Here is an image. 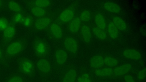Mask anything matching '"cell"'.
<instances>
[{
    "label": "cell",
    "instance_id": "1",
    "mask_svg": "<svg viewBox=\"0 0 146 82\" xmlns=\"http://www.w3.org/2000/svg\"><path fill=\"white\" fill-rule=\"evenodd\" d=\"M18 67L21 73L28 77H33L35 73L34 63L30 60L26 58H22L20 60Z\"/></svg>",
    "mask_w": 146,
    "mask_h": 82
},
{
    "label": "cell",
    "instance_id": "2",
    "mask_svg": "<svg viewBox=\"0 0 146 82\" xmlns=\"http://www.w3.org/2000/svg\"><path fill=\"white\" fill-rule=\"evenodd\" d=\"M33 48L35 54L39 57H44L48 55L50 50L48 44L44 40L37 38L34 41Z\"/></svg>",
    "mask_w": 146,
    "mask_h": 82
},
{
    "label": "cell",
    "instance_id": "3",
    "mask_svg": "<svg viewBox=\"0 0 146 82\" xmlns=\"http://www.w3.org/2000/svg\"><path fill=\"white\" fill-rule=\"evenodd\" d=\"M24 48L23 44L20 42L16 41L10 44L7 48L6 52L10 56H13L20 53Z\"/></svg>",
    "mask_w": 146,
    "mask_h": 82
},
{
    "label": "cell",
    "instance_id": "4",
    "mask_svg": "<svg viewBox=\"0 0 146 82\" xmlns=\"http://www.w3.org/2000/svg\"><path fill=\"white\" fill-rule=\"evenodd\" d=\"M65 49L69 52L74 54L77 51L78 45L76 40L73 37H68L66 38L64 42Z\"/></svg>",
    "mask_w": 146,
    "mask_h": 82
},
{
    "label": "cell",
    "instance_id": "5",
    "mask_svg": "<svg viewBox=\"0 0 146 82\" xmlns=\"http://www.w3.org/2000/svg\"><path fill=\"white\" fill-rule=\"evenodd\" d=\"M36 67L38 71L43 75L48 74L51 70L50 63L47 60L44 58L40 59L37 61Z\"/></svg>",
    "mask_w": 146,
    "mask_h": 82
},
{
    "label": "cell",
    "instance_id": "6",
    "mask_svg": "<svg viewBox=\"0 0 146 82\" xmlns=\"http://www.w3.org/2000/svg\"><path fill=\"white\" fill-rule=\"evenodd\" d=\"M132 67L130 64H123L115 67L113 69V74L116 76H121L128 72L131 69Z\"/></svg>",
    "mask_w": 146,
    "mask_h": 82
},
{
    "label": "cell",
    "instance_id": "7",
    "mask_svg": "<svg viewBox=\"0 0 146 82\" xmlns=\"http://www.w3.org/2000/svg\"><path fill=\"white\" fill-rule=\"evenodd\" d=\"M55 59L56 63L59 65H62L66 62L68 55L66 52L62 49L57 50L55 54Z\"/></svg>",
    "mask_w": 146,
    "mask_h": 82
},
{
    "label": "cell",
    "instance_id": "8",
    "mask_svg": "<svg viewBox=\"0 0 146 82\" xmlns=\"http://www.w3.org/2000/svg\"><path fill=\"white\" fill-rule=\"evenodd\" d=\"M104 64V58L100 55H96L93 56L90 61L91 67L94 69L101 67Z\"/></svg>",
    "mask_w": 146,
    "mask_h": 82
},
{
    "label": "cell",
    "instance_id": "9",
    "mask_svg": "<svg viewBox=\"0 0 146 82\" xmlns=\"http://www.w3.org/2000/svg\"><path fill=\"white\" fill-rule=\"evenodd\" d=\"M77 75L76 70L74 69H70L67 71L64 75L62 82H75Z\"/></svg>",
    "mask_w": 146,
    "mask_h": 82
},
{
    "label": "cell",
    "instance_id": "10",
    "mask_svg": "<svg viewBox=\"0 0 146 82\" xmlns=\"http://www.w3.org/2000/svg\"><path fill=\"white\" fill-rule=\"evenodd\" d=\"M123 55L125 58L133 60H139L141 58L140 53L134 49H128L123 52Z\"/></svg>",
    "mask_w": 146,
    "mask_h": 82
},
{
    "label": "cell",
    "instance_id": "11",
    "mask_svg": "<svg viewBox=\"0 0 146 82\" xmlns=\"http://www.w3.org/2000/svg\"><path fill=\"white\" fill-rule=\"evenodd\" d=\"M50 20L47 17L41 18L37 20L35 22V26L37 30H41L46 27L50 24Z\"/></svg>",
    "mask_w": 146,
    "mask_h": 82
},
{
    "label": "cell",
    "instance_id": "12",
    "mask_svg": "<svg viewBox=\"0 0 146 82\" xmlns=\"http://www.w3.org/2000/svg\"><path fill=\"white\" fill-rule=\"evenodd\" d=\"M74 15L73 11L70 9H66L60 13L59 18L62 21L67 22L72 20L74 17Z\"/></svg>",
    "mask_w": 146,
    "mask_h": 82
},
{
    "label": "cell",
    "instance_id": "13",
    "mask_svg": "<svg viewBox=\"0 0 146 82\" xmlns=\"http://www.w3.org/2000/svg\"><path fill=\"white\" fill-rule=\"evenodd\" d=\"M81 32L84 40L86 43H89L92 37L91 31L90 27L87 25H83L81 28Z\"/></svg>",
    "mask_w": 146,
    "mask_h": 82
},
{
    "label": "cell",
    "instance_id": "14",
    "mask_svg": "<svg viewBox=\"0 0 146 82\" xmlns=\"http://www.w3.org/2000/svg\"><path fill=\"white\" fill-rule=\"evenodd\" d=\"M95 75L98 77H107L113 74V69L110 67L97 69L94 71Z\"/></svg>",
    "mask_w": 146,
    "mask_h": 82
},
{
    "label": "cell",
    "instance_id": "15",
    "mask_svg": "<svg viewBox=\"0 0 146 82\" xmlns=\"http://www.w3.org/2000/svg\"><path fill=\"white\" fill-rule=\"evenodd\" d=\"M104 9L107 11L114 13H118L121 10L120 7L115 3L108 2L104 5Z\"/></svg>",
    "mask_w": 146,
    "mask_h": 82
},
{
    "label": "cell",
    "instance_id": "16",
    "mask_svg": "<svg viewBox=\"0 0 146 82\" xmlns=\"http://www.w3.org/2000/svg\"><path fill=\"white\" fill-rule=\"evenodd\" d=\"M81 20L79 17H76L71 22L69 26L70 31L72 33L77 32L79 29Z\"/></svg>",
    "mask_w": 146,
    "mask_h": 82
},
{
    "label": "cell",
    "instance_id": "17",
    "mask_svg": "<svg viewBox=\"0 0 146 82\" xmlns=\"http://www.w3.org/2000/svg\"><path fill=\"white\" fill-rule=\"evenodd\" d=\"M50 30L53 36L56 38L59 39L62 36V32L60 27L56 24H53L50 26Z\"/></svg>",
    "mask_w": 146,
    "mask_h": 82
},
{
    "label": "cell",
    "instance_id": "18",
    "mask_svg": "<svg viewBox=\"0 0 146 82\" xmlns=\"http://www.w3.org/2000/svg\"><path fill=\"white\" fill-rule=\"evenodd\" d=\"M113 22L117 29L123 31L127 28L126 24L124 20L120 17L115 16L113 18Z\"/></svg>",
    "mask_w": 146,
    "mask_h": 82
},
{
    "label": "cell",
    "instance_id": "19",
    "mask_svg": "<svg viewBox=\"0 0 146 82\" xmlns=\"http://www.w3.org/2000/svg\"><path fill=\"white\" fill-rule=\"evenodd\" d=\"M95 21L97 27L102 29L106 26V23L104 16L100 13H98L95 17Z\"/></svg>",
    "mask_w": 146,
    "mask_h": 82
},
{
    "label": "cell",
    "instance_id": "20",
    "mask_svg": "<svg viewBox=\"0 0 146 82\" xmlns=\"http://www.w3.org/2000/svg\"><path fill=\"white\" fill-rule=\"evenodd\" d=\"M108 30L109 36L112 38L115 39L118 36V29L113 22H110L108 24Z\"/></svg>",
    "mask_w": 146,
    "mask_h": 82
},
{
    "label": "cell",
    "instance_id": "21",
    "mask_svg": "<svg viewBox=\"0 0 146 82\" xmlns=\"http://www.w3.org/2000/svg\"><path fill=\"white\" fill-rule=\"evenodd\" d=\"M15 34V27L13 26H8L4 30L3 34L4 38L7 39L12 38Z\"/></svg>",
    "mask_w": 146,
    "mask_h": 82
},
{
    "label": "cell",
    "instance_id": "22",
    "mask_svg": "<svg viewBox=\"0 0 146 82\" xmlns=\"http://www.w3.org/2000/svg\"><path fill=\"white\" fill-rule=\"evenodd\" d=\"M94 35L98 39L101 40H105L106 37V35L103 30L98 27H94L92 29Z\"/></svg>",
    "mask_w": 146,
    "mask_h": 82
},
{
    "label": "cell",
    "instance_id": "23",
    "mask_svg": "<svg viewBox=\"0 0 146 82\" xmlns=\"http://www.w3.org/2000/svg\"><path fill=\"white\" fill-rule=\"evenodd\" d=\"M104 63L110 67L115 66L118 64L117 60L110 56H107L104 58Z\"/></svg>",
    "mask_w": 146,
    "mask_h": 82
},
{
    "label": "cell",
    "instance_id": "24",
    "mask_svg": "<svg viewBox=\"0 0 146 82\" xmlns=\"http://www.w3.org/2000/svg\"><path fill=\"white\" fill-rule=\"evenodd\" d=\"M31 12L33 15L37 17H42L45 13V11L42 8L37 7L32 8Z\"/></svg>",
    "mask_w": 146,
    "mask_h": 82
},
{
    "label": "cell",
    "instance_id": "25",
    "mask_svg": "<svg viewBox=\"0 0 146 82\" xmlns=\"http://www.w3.org/2000/svg\"><path fill=\"white\" fill-rule=\"evenodd\" d=\"M8 7L9 9L11 11L16 12H19L21 10V8L17 2L11 1L8 3Z\"/></svg>",
    "mask_w": 146,
    "mask_h": 82
},
{
    "label": "cell",
    "instance_id": "26",
    "mask_svg": "<svg viewBox=\"0 0 146 82\" xmlns=\"http://www.w3.org/2000/svg\"><path fill=\"white\" fill-rule=\"evenodd\" d=\"M34 3L36 7L42 8L48 6L50 2L47 0H38L35 1Z\"/></svg>",
    "mask_w": 146,
    "mask_h": 82
},
{
    "label": "cell",
    "instance_id": "27",
    "mask_svg": "<svg viewBox=\"0 0 146 82\" xmlns=\"http://www.w3.org/2000/svg\"><path fill=\"white\" fill-rule=\"evenodd\" d=\"M91 14L90 12L87 10L82 11L80 15V19L84 22L88 21L90 19Z\"/></svg>",
    "mask_w": 146,
    "mask_h": 82
},
{
    "label": "cell",
    "instance_id": "28",
    "mask_svg": "<svg viewBox=\"0 0 146 82\" xmlns=\"http://www.w3.org/2000/svg\"><path fill=\"white\" fill-rule=\"evenodd\" d=\"M77 82H91V80L88 73H84L78 77L77 79Z\"/></svg>",
    "mask_w": 146,
    "mask_h": 82
},
{
    "label": "cell",
    "instance_id": "29",
    "mask_svg": "<svg viewBox=\"0 0 146 82\" xmlns=\"http://www.w3.org/2000/svg\"><path fill=\"white\" fill-rule=\"evenodd\" d=\"M7 82H24L23 78L18 75H14L9 79Z\"/></svg>",
    "mask_w": 146,
    "mask_h": 82
},
{
    "label": "cell",
    "instance_id": "30",
    "mask_svg": "<svg viewBox=\"0 0 146 82\" xmlns=\"http://www.w3.org/2000/svg\"><path fill=\"white\" fill-rule=\"evenodd\" d=\"M8 26L7 20L5 18H0V30H4Z\"/></svg>",
    "mask_w": 146,
    "mask_h": 82
},
{
    "label": "cell",
    "instance_id": "31",
    "mask_svg": "<svg viewBox=\"0 0 146 82\" xmlns=\"http://www.w3.org/2000/svg\"><path fill=\"white\" fill-rule=\"evenodd\" d=\"M146 75V68H144L140 71L137 75V77L139 80H143L145 79Z\"/></svg>",
    "mask_w": 146,
    "mask_h": 82
},
{
    "label": "cell",
    "instance_id": "32",
    "mask_svg": "<svg viewBox=\"0 0 146 82\" xmlns=\"http://www.w3.org/2000/svg\"><path fill=\"white\" fill-rule=\"evenodd\" d=\"M124 79L125 82H135L133 77L130 75H125Z\"/></svg>",
    "mask_w": 146,
    "mask_h": 82
},
{
    "label": "cell",
    "instance_id": "33",
    "mask_svg": "<svg viewBox=\"0 0 146 82\" xmlns=\"http://www.w3.org/2000/svg\"><path fill=\"white\" fill-rule=\"evenodd\" d=\"M24 24L26 26H29L31 22V20L30 18L27 17L23 20Z\"/></svg>",
    "mask_w": 146,
    "mask_h": 82
},
{
    "label": "cell",
    "instance_id": "34",
    "mask_svg": "<svg viewBox=\"0 0 146 82\" xmlns=\"http://www.w3.org/2000/svg\"><path fill=\"white\" fill-rule=\"evenodd\" d=\"M23 17L22 15L19 13L17 14L15 17V22H18L22 20Z\"/></svg>",
    "mask_w": 146,
    "mask_h": 82
},
{
    "label": "cell",
    "instance_id": "35",
    "mask_svg": "<svg viewBox=\"0 0 146 82\" xmlns=\"http://www.w3.org/2000/svg\"><path fill=\"white\" fill-rule=\"evenodd\" d=\"M3 57V54L0 48V60H1Z\"/></svg>",
    "mask_w": 146,
    "mask_h": 82
},
{
    "label": "cell",
    "instance_id": "36",
    "mask_svg": "<svg viewBox=\"0 0 146 82\" xmlns=\"http://www.w3.org/2000/svg\"><path fill=\"white\" fill-rule=\"evenodd\" d=\"M1 1H0V7H1Z\"/></svg>",
    "mask_w": 146,
    "mask_h": 82
}]
</instances>
